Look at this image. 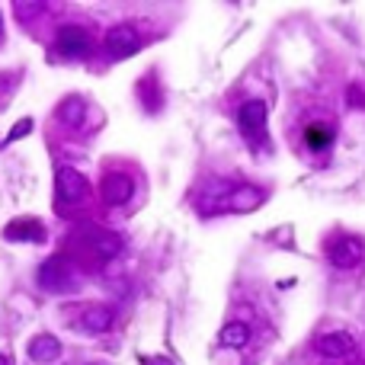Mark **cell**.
<instances>
[{
	"mask_svg": "<svg viewBox=\"0 0 365 365\" xmlns=\"http://www.w3.org/2000/svg\"><path fill=\"white\" fill-rule=\"evenodd\" d=\"M100 193H103L106 205H122V202H128L131 196H135V183H131V176H125V173H109V176H103V183H100Z\"/></svg>",
	"mask_w": 365,
	"mask_h": 365,
	"instance_id": "8992f818",
	"label": "cell"
},
{
	"mask_svg": "<svg viewBox=\"0 0 365 365\" xmlns=\"http://www.w3.org/2000/svg\"><path fill=\"white\" fill-rule=\"evenodd\" d=\"M0 35H4V20H0Z\"/></svg>",
	"mask_w": 365,
	"mask_h": 365,
	"instance_id": "d6986e66",
	"label": "cell"
},
{
	"mask_svg": "<svg viewBox=\"0 0 365 365\" xmlns=\"http://www.w3.org/2000/svg\"><path fill=\"white\" fill-rule=\"evenodd\" d=\"M237 125L247 135L250 141H260L263 131H266V106L260 100H247V103L237 109Z\"/></svg>",
	"mask_w": 365,
	"mask_h": 365,
	"instance_id": "3957f363",
	"label": "cell"
},
{
	"mask_svg": "<svg viewBox=\"0 0 365 365\" xmlns=\"http://www.w3.org/2000/svg\"><path fill=\"white\" fill-rule=\"evenodd\" d=\"M317 349L327 359H343L356 349V340H352L349 333H327V337L317 340Z\"/></svg>",
	"mask_w": 365,
	"mask_h": 365,
	"instance_id": "8fae6325",
	"label": "cell"
},
{
	"mask_svg": "<svg viewBox=\"0 0 365 365\" xmlns=\"http://www.w3.org/2000/svg\"><path fill=\"white\" fill-rule=\"evenodd\" d=\"M0 365H10V359H7V356H0Z\"/></svg>",
	"mask_w": 365,
	"mask_h": 365,
	"instance_id": "ac0fdd59",
	"label": "cell"
},
{
	"mask_svg": "<svg viewBox=\"0 0 365 365\" xmlns=\"http://www.w3.org/2000/svg\"><path fill=\"white\" fill-rule=\"evenodd\" d=\"M304 141H308L311 151H324L333 141V128L330 125H308V128H304Z\"/></svg>",
	"mask_w": 365,
	"mask_h": 365,
	"instance_id": "4fadbf2b",
	"label": "cell"
},
{
	"mask_svg": "<svg viewBox=\"0 0 365 365\" xmlns=\"http://www.w3.org/2000/svg\"><path fill=\"white\" fill-rule=\"evenodd\" d=\"M55 193L64 205H77V202H83V196H87V179H83L80 170H74V167H61V170L55 173Z\"/></svg>",
	"mask_w": 365,
	"mask_h": 365,
	"instance_id": "6da1fadb",
	"label": "cell"
},
{
	"mask_svg": "<svg viewBox=\"0 0 365 365\" xmlns=\"http://www.w3.org/2000/svg\"><path fill=\"white\" fill-rule=\"evenodd\" d=\"M138 49H141V39L131 26H116L106 32V52H109L112 58H128Z\"/></svg>",
	"mask_w": 365,
	"mask_h": 365,
	"instance_id": "5b68a950",
	"label": "cell"
},
{
	"mask_svg": "<svg viewBox=\"0 0 365 365\" xmlns=\"http://www.w3.org/2000/svg\"><path fill=\"white\" fill-rule=\"evenodd\" d=\"M346 103H349L352 109H359V106H365V90L359 87V83H352V87H349V97H346Z\"/></svg>",
	"mask_w": 365,
	"mask_h": 365,
	"instance_id": "e0dca14e",
	"label": "cell"
},
{
	"mask_svg": "<svg viewBox=\"0 0 365 365\" xmlns=\"http://www.w3.org/2000/svg\"><path fill=\"white\" fill-rule=\"evenodd\" d=\"M29 131H32V119H20V122L10 128V135H7V145H13V141H20V138H26Z\"/></svg>",
	"mask_w": 365,
	"mask_h": 365,
	"instance_id": "2e32d148",
	"label": "cell"
},
{
	"mask_svg": "<svg viewBox=\"0 0 365 365\" xmlns=\"http://www.w3.org/2000/svg\"><path fill=\"white\" fill-rule=\"evenodd\" d=\"M39 282L42 289H49V292H68L71 282H74V273L64 266V260H49L39 273Z\"/></svg>",
	"mask_w": 365,
	"mask_h": 365,
	"instance_id": "52a82bcc",
	"label": "cell"
},
{
	"mask_svg": "<svg viewBox=\"0 0 365 365\" xmlns=\"http://www.w3.org/2000/svg\"><path fill=\"white\" fill-rule=\"evenodd\" d=\"M77 327H80L83 333H90V337H97V333H106L112 327V311L103 308V304H97V308H87L80 314V321H77Z\"/></svg>",
	"mask_w": 365,
	"mask_h": 365,
	"instance_id": "9c48e42d",
	"label": "cell"
},
{
	"mask_svg": "<svg viewBox=\"0 0 365 365\" xmlns=\"http://www.w3.org/2000/svg\"><path fill=\"white\" fill-rule=\"evenodd\" d=\"M55 42L64 58H87L90 49H93V39H90V32L83 26H61Z\"/></svg>",
	"mask_w": 365,
	"mask_h": 365,
	"instance_id": "7a4b0ae2",
	"label": "cell"
},
{
	"mask_svg": "<svg viewBox=\"0 0 365 365\" xmlns=\"http://www.w3.org/2000/svg\"><path fill=\"white\" fill-rule=\"evenodd\" d=\"M362 256H365V244L359 237H340V241H333L327 247V260L340 269H352Z\"/></svg>",
	"mask_w": 365,
	"mask_h": 365,
	"instance_id": "277c9868",
	"label": "cell"
},
{
	"mask_svg": "<svg viewBox=\"0 0 365 365\" xmlns=\"http://www.w3.org/2000/svg\"><path fill=\"white\" fill-rule=\"evenodd\" d=\"M61 356V343H58L52 333H39L35 340H29V359L35 365H49Z\"/></svg>",
	"mask_w": 365,
	"mask_h": 365,
	"instance_id": "ba28073f",
	"label": "cell"
},
{
	"mask_svg": "<svg viewBox=\"0 0 365 365\" xmlns=\"http://www.w3.org/2000/svg\"><path fill=\"white\" fill-rule=\"evenodd\" d=\"M90 247L97 250L100 256H106V260H109V256H116V253H119L122 241H119L116 234H106V231H97V234H93V244H90Z\"/></svg>",
	"mask_w": 365,
	"mask_h": 365,
	"instance_id": "5bb4252c",
	"label": "cell"
},
{
	"mask_svg": "<svg viewBox=\"0 0 365 365\" xmlns=\"http://www.w3.org/2000/svg\"><path fill=\"white\" fill-rule=\"evenodd\" d=\"M61 122H68V125H74L77 119L83 116V100L80 97H71V100H64V106H61Z\"/></svg>",
	"mask_w": 365,
	"mask_h": 365,
	"instance_id": "9a60e30c",
	"label": "cell"
},
{
	"mask_svg": "<svg viewBox=\"0 0 365 365\" xmlns=\"http://www.w3.org/2000/svg\"><path fill=\"white\" fill-rule=\"evenodd\" d=\"M247 340H250V327L241 324V321H231V324H225V330H221V343L231 346V349H241Z\"/></svg>",
	"mask_w": 365,
	"mask_h": 365,
	"instance_id": "7c38bea8",
	"label": "cell"
},
{
	"mask_svg": "<svg viewBox=\"0 0 365 365\" xmlns=\"http://www.w3.org/2000/svg\"><path fill=\"white\" fill-rule=\"evenodd\" d=\"M7 241H32V244H42L45 241V227L39 225L35 218H16L13 225L4 231Z\"/></svg>",
	"mask_w": 365,
	"mask_h": 365,
	"instance_id": "30bf717a",
	"label": "cell"
}]
</instances>
